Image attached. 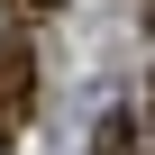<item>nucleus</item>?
I'll return each instance as SVG.
<instances>
[{"label":"nucleus","mask_w":155,"mask_h":155,"mask_svg":"<svg viewBox=\"0 0 155 155\" xmlns=\"http://www.w3.org/2000/svg\"><path fill=\"white\" fill-rule=\"evenodd\" d=\"M28 128V55H0V146Z\"/></svg>","instance_id":"1"}]
</instances>
